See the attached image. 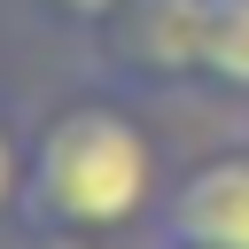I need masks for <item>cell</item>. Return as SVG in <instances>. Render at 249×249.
<instances>
[{
	"label": "cell",
	"instance_id": "6da1fadb",
	"mask_svg": "<svg viewBox=\"0 0 249 249\" xmlns=\"http://www.w3.org/2000/svg\"><path fill=\"white\" fill-rule=\"evenodd\" d=\"M148 195H156V148L117 101H78L47 117L23 171V202L47 233H109L140 218Z\"/></svg>",
	"mask_w": 249,
	"mask_h": 249
},
{
	"label": "cell",
	"instance_id": "7a4b0ae2",
	"mask_svg": "<svg viewBox=\"0 0 249 249\" xmlns=\"http://www.w3.org/2000/svg\"><path fill=\"white\" fill-rule=\"evenodd\" d=\"M163 241L171 249H249V156H210L179 179L163 202Z\"/></svg>",
	"mask_w": 249,
	"mask_h": 249
},
{
	"label": "cell",
	"instance_id": "3957f363",
	"mask_svg": "<svg viewBox=\"0 0 249 249\" xmlns=\"http://www.w3.org/2000/svg\"><path fill=\"white\" fill-rule=\"evenodd\" d=\"M202 8L210 0H124L109 16L117 54L148 78H202Z\"/></svg>",
	"mask_w": 249,
	"mask_h": 249
},
{
	"label": "cell",
	"instance_id": "277c9868",
	"mask_svg": "<svg viewBox=\"0 0 249 249\" xmlns=\"http://www.w3.org/2000/svg\"><path fill=\"white\" fill-rule=\"evenodd\" d=\"M202 78H218L226 93H249V0L202 8Z\"/></svg>",
	"mask_w": 249,
	"mask_h": 249
},
{
	"label": "cell",
	"instance_id": "5b68a950",
	"mask_svg": "<svg viewBox=\"0 0 249 249\" xmlns=\"http://www.w3.org/2000/svg\"><path fill=\"white\" fill-rule=\"evenodd\" d=\"M23 171H31V156H23V148H16V132L0 124V202H16V195H23Z\"/></svg>",
	"mask_w": 249,
	"mask_h": 249
},
{
	"label": "cell",
	"instance_id": "8992f818",
	"mask_svg": "<svg viewBox=\"0 0 249 249\" xmlns=\"http://www.w3.org/2000/svg\"><path fill=\"white\" fill-rule=\"evenodd\" d=\"M54 8H62V16H78V23H109L124 0H54Z\"/></svg>",
	"mask_w": 249,
	"mask_h": 249
}]
</instances>
